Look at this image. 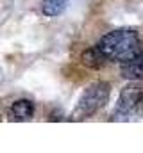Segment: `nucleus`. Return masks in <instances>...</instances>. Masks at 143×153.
Wrapping results in <instances>:
<instances>
[{"mask_svg": "<svg viewBox=\"0 0 143 153\" xmlns=\"http://www.w3.org/2000/svg\"><path fill=\"white\" fill-rule=\"evenodd\" d=\"M99 48L107 57V61L127 62L141 53V39L132 29H118L100 39Z\"/></svg>", "mask_w": 143, "mask_h": 153, "instance_id": "nucleus-1", "label": "nucleus"}, {"mask_svg": "<svg viewBox=\"0 0 143 153\" xmlns=\"http://www.w3.org/2000/svg\"><path fill=\"white\" fill-rule=\"evenodd\" d=\"M109 96H111V84L109 82L99 80V82L90 84L86 87V91L82 93V96H81L75 111H73V117L84 119V117L93 116L107 103Z\"/></svg>", "mask_w": 143, "mask_h": 153, "instance_id": "nucleus-2", "label": "nucleus"}, {"mask_svg": "<svg viewBox=\"0 0 143 153\" xmlns=\"http://www.w3.org/2000/svg\"><path fill=\"white\" fill-rule=\"evenodd\" d=\"M141 114H143V85L138 84V80H134L132 84L125 85L123 91L120 93L118 105H116L113 119L120 121V119L138 117Z\"/></svg>", "mask_w": 143, "mask_h": 153, "instance_id": "nucleus-3", "label": "nucleus"}, {"mask_svg": "<svg viewBox=\"0 0 143 153\" xmlns=\"http://www.w3.org/2000/svg\"><path fill=\"white\" fill-rule=\"evenodd\" d=\"M81 62H82L86 68H90V70H100V68L106 66L107 57L102 53V50H100L99 45H97V46H91V48H88V50L82 52Z\"/></svg>", "mask_w": 143, "mask_h": 153, "instance_id": "nucleus-4", "label": "nucleus"}, {"mask_svg": "<svg viewBox=\"0 0 143 153\" xmlns=\"http://www.w3.org/2000/svg\"><path fill=\"white\" fill-rule=\"evenodd\" d=\"M120 73L127 80H143V53L127 62H122Z\"/></svg>", "mask_w": 143, "mask_h": 153, "instance_id": "nucleus-5", "label": "nucleus"}, {"mask_svg": "<svg viewBox=\"0 0 143 153\" xmlns=\"http://www.w3.org/2000/svg\"><path fill=\"white\" fill-rule=\"evenodd\" d=\"M34 114V103L31 100H16L11 105V116L14 121H27Z\"/></svg>", "mask_w": 143, "mask_h": 153, "instance_id": "nucleus-6", "label": "nucleus"}, {"mask_svg": "<svg viewBox=\"0 0 143 153\" xmlns=\"http://www.w3.org/2000/svg\"><path fill=\"white\" fill-rule=\"evenodd\" d=\"M66 4H68V0H43L41 9H43L45 16L54 18V16H59L66 9Z\"/></svg>", "mask_w": 143, "mask_h": 153, "instance_id": "nucleus-7", "label": "nucleus"}]
</instances>
